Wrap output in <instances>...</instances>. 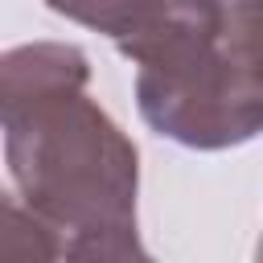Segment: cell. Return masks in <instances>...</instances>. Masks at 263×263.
Returning <instances> with one entry per match:
<instances>
[{
  "mask_svg": "<svg viewBox=\"0 0 263 263\" xmlns=\"http://www.w3.org/2000/svg\"><path fill=\"white\" fill-rule=\"evenodd\" d=\"M86 53L58 41L0 62L4 156L16 197L58 234L66 259H144L136 238V144L86 95Z\"/></svg>",
  "mask_w": 263,
  "mask_h": 263,
  "instance_id": "obj_1",
  "label": "cell"
},
{
  "mask_svg": "<svg viewBox=\"0 0 263 263\" xmlns=\"http://www.w3.org/2000/svg\"><path fill=\"white\" fill-rule=\"evenodd\" d=\"M210 45L238 78L263 90V0H210Z\"/></svg>",
  "mask_w": 263,
  "mask_h": 263,
  "instance_id": "obj_2",
  "label": "cell"
},
{
  "mask_svg": "<svg viewBox=\"0 0 263 263\" xmlns=\"http://www.w3.org/2000/svg\"><path fill=\"white\" fill-rule=\"evenodd\" d=\"M45 4L53 12L86 25V29L107 33L119 45V53H123L160 21L168 0H45Z\"/></svg>",
  "mask_w": 263,
  "mask_h": 263,
  "instance_id": "obj_3",
  "label": "cell"
},
{
  "mask_svg": "<svg viewBox=\"0 0 263 263\" xmlns=\"http://www.w3.org/2000/svg\"><path fill=\"white\" fill-rule=\"evenodd\" d=\"M0 259H4V263L62 259V242H58V234H53L29 205H21L16 193H8L4 205H0Z\"/></svg>",
  "mask_w": 263,
  "mask_h": 263,
  "instance_id": "obj_4",
  "label": "cell"
},
{
  "mask_svg": "<svg viewBox=\"0 0 263 263\" xmlns=\"http://www.w3.org/2000/svg\"><path fill=\"white\" fill-rule=\"evenodd\" d=\"M259 259H263V242H259Z\"/></svg>",
  "mask_w": 263,
  "mask_h": 263,
  "instance_id": "obj_5",
  "label": "cell"
}]
</instances>
